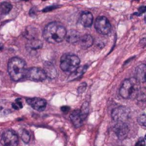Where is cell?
Instances as JSON below:
<instances>
[{
  "label": "cell",
  "mask_w": 146,
  "mask_h": 146,
  "mask_svg": "<svg viewBox=\"0 0 146 146\" xmlns=\"http://www.w3.org/2000/svg\"><path fill=\"white\" fill-rule=\"evenodd\" d=\"M12 107L13 109L15 110H21L22 107H23V103H22V100L21 98H17L13 104H12Z\"/></svg>",
  "instance_id": "603a6c76"
},
{
  "label": "cell",
  "mask_w": 146,
  "mask_h": 146,
  "mask_svg": "<svg viewBox=\"0 0 146 146\" xmlns=\"http://www.w3.org/2000/svg\"><path fill=\"white\" fill-rule=\"evenodd\" d=\"M18 136L12 130H7L4 132L1 138V144L3 146H17Z\"/></svg>",
  "instance_id": "ba28073f"
},
{
  "label": "cell",
  "mask_w": 146,
  "mask_h": 146,
  "mask_svg": "<svg viewBox=\"0 0 146 146\" xmlns=\"http://www.w3.org/2000/svg\"><path fill=\"white\" fill-rule=\"evenodd\" d=\"M135 146H145V139L142 138L140 139H139V141L137 142V144L135 145Z\"/></svg>",
  "instance_id": "4316f807"
},
{
  "label": "cell",
  "mask_w": 146,
  "mask_h": 146,
  "mask_svg": "<svg viewBox=\"0 0 146 146\" xmlns=\"http://www.w3.org/2000/svg\"><path fill=\"white\" fill-rule=\"evenodd\" d=\"M56 8H58V6H56V5L48 6V7L44 8L42 11H43V12H48V11H51V10H53V9H56Z\"/></svg>",
  "instance_id": "484cf974"
},
{
  "label": "cell",
  "mask_w": 146,
  "mask_h": 146,
  "mask_svg": "<svg viewBox=\"0 0 146 146\" xmlns=\"http://www.w3.org/2000/svg\"><path fill=\"white\" fill-rule=\"evenodd\" d=\"M23 1H28V0H23Z\"/></svg>",
  "instance_id": "d6a6232c"
},
{
  "label": "cell",
  "mask_w": 146,
  "mask_h": 146,
  "mask_svg": "<svg viewBox=\"0 0 146 146\" xmlns=\"http://www.w3.org/2000/svg\"><path fill=\"white\" fill-rule=\"evenodd\" d=\"M70 120L72 121V123L74 125L75 127H80L84 122V120L82 119L81 115H80V110H74L73 111V113L70 115Z\"/></svg>",
  "instance_id": "9a60e30c"
},
{
  "label": "cell",
  "mask_w": 146,
  "mask_h": 146,
  "mask_svg": "<svg viewBox=\"0 0 146 146\" xmlns=\"http://www.w3.org/2000/svg\"><path fill=\"white\" fill-rule=\"evenodd\" d=\"M139 14L141 15V13H144V12H145L146 10V7H145V6H141L140 8H139Z\"/></svg>",
  "instance_id": "f546056e"
},
{
  "label": "cell",
  "mask_w": 146,
  "mask_h": 146,
  "mask_svg": "<svg viewBox=\"0 0 146 146\" xmlns=\"http://www.w3.org/2000/svg\"><path fill=\"white\" fill-rule=\"evenodd\" d=\"M93 42H94V39H93L92 36H91L89 34H85V35L80 37L78 44H80V46L82 49H88L93 44Z\"/></svg>",
  "instance_id": "4fadbf2b"
},
{
  "label": "cell",
  "mask_w": 146,
  "mask_h": 146,
  "mask_svg": "<svg viewBox=\"0 0 146 146\" xmlns=\"http://www.w3.org/2000/svg\"><path fill=\"white\" fill-rule=\"evenodd\" d=\"M43 70H44L46 77H48L50 79H55L57 76V71H56L55 66L50 62H45L44 63Z\"/></svg>",
  "instance_id": "8fae6325"
},
{
  "label": "cell",
  "mask_w": 146,
  "mask_h": 146,
  "mask_svg": "<svg viewBox=\"0 0 146 146\" xmlns=\"http://www.w3.org/2000/svg\"><path fill=\"white\" fill-rule=\"evenodd\" d=\"M35 8H33L30 11H29V15H31V16H34L35 15Z\"/></svg>",
  "instance_id": "f1b7e54d"
},
{
  "label": "cell",
  "mask_w": 146,
  "mask_h": 146,
  "mask_svg": "<svg viewBox=\"0 0 146 146\" xmlns=\"http://www.w3.org/2000/svg\"><path fill=\"white\" fill-rule=\"evenodd\" d=\"M113 130L116 133L117 137L121 139H125L127 136L128 132H129V129L127 126L125 124V122H116Z\"/></svg>",
  "instance_id": "30bf717a"
},
{
  "label": "cell",
  "mask_w": 146,
  "mask_h": 146,
  "mask_svg": "<svg viewBox=\"0 0 146 146\" xmlns=\"http://www.w3.org/2000/svg\"><path fill=\"white\" fill-rule=\"evenodd\" d=\"M80 22L85 27H90L92 25V22H93V16H92V13L89 12V11L83 12L80 15Z\"/></svg>",
  "instance_id": "7c38bea8"
},
{
  "label": "cell",
  "mask_w": 146,
  "mask_h": 146,
  "mask_svg": "<svg viewBox=\"0 0 146 146\" xmlns=\"http://www.w3.org/2000/svg\"><path fill=\"white\" fill-rule=\"evenodd\" d=\"M96 30L103 35H108L111 32V24L105 16H99L95 21Z\"/></svg>",
  "instance_id": "8992f818"
},
{
  "label": "cell",
  "mask_w": 146,
  "mask_h": 146,
  "mask_svg": "<svg viewBox=\"0 0 146 146\" xmlns=\"http://www.w3.org/2000/svg\"><path fill=\"white\" fill-rule=\"evenodd\" d=\"M87 68H88L87 65L83 66V67H78L74 72L71 73V74L68 77V80L69 81L70 80H79L80 78H81L82 75L86 73Z\"/></svg>",
  "instance_id": "5bb4252c"
},
{
  "label": "cell",
  "mask_w": 146,
  "mask_h": 146,
  "mask_svg": "<svg viewBox=\"0 0 146 146\" xmlns=\"http://www.w3.org/2000/svg\"><path fill=\"white\" fill-rule=\"evenodd\" d=\"M43 1H45V0H43Z\"/></svg>",
  "instance_id": "836d02e7"
},
{
  "label": "cell",
  "mask_w": 146,
  "mask_h": 146,
  "mask_svg": "<svg viewBox=\"0 0 146 146\" xmlns=\"http://www.w3.org/2000/svg\"><path fill=\"white\" fill-rule=\"evenodd\" d=\"M25 77L33 81H43L47 78L44 70L40 68H36V67L27 69Z\"/></svg>",
  "instance_id": "52a82bcc"
},
{
  "label": "cell",
  "mask_w": 146,
  "mask_h": 146,
  "mask_svg": "<svg viewBox=\"0 0 146 146\" xmlns=\"http://www.w3.org/2000/svg\"><path fill=\"white\" fill-rule=\"evenodd\" d=\"M111 116L115 122H126L130 118V110L124 106H119L112 111Z\"/></svg>",
  "instance_id": "5b68a950"
},
{
  "label": "cell",
  "mask_w": 146,
  "mask_h": 146,
  "mask_svg": "<svg viewBox=\"0 0 146 146\" xmlns=\"http://www.w3.org/2000/svg\"><path fill=\"white\" fill-rule=\"evenodd\" d=\"M66 28L59 22L54 21L49 23L43 33V36L46 41L51 44H58L64 40L66 37Z\"/></svg>",
  "instance_id": "6da1fadb"
},
{
  "label": "cell",
  "mask_w": 146,
  "mask_h": 146,
  "mask_svg": "<svg viewBox=\"0 0 146 146\" xmlns=\"http://www.w3.org/2000/svg\"><path fill=\"white\" fill-rule=\"evenodd\" d=\"M21 139H22V141H23L24 143L27 144V143L30 141V139H31L30 133H29L27 130H23V131H21Z\"/></svg>",
  "instance_id": "7402d4cb"
},
{
  "label": "cell",
  "mask_w": 146,
  "mask_h": 146,
  "mask_svg": "<svg viewBox=\"0 0 146 146\" xmlns=\"http://www.w3.org/2000/svg\"><path fill=\"white\" fill-rule=\"evenodd\" d=\"M27 65L24 60L19 57H13L8 63V73L15 81H19L26 76Z\"/></svg>",
  "instance_id": "7a4b0ae2"
},
{
  "label": "cell",
  "mask_w": 146,
  "mask_h": 146,
  "mask_svg": "<svg viewBox=\"0 0 146 146\" xmlns=\"http://www.w3.org/2000/svg\"><path fill=\"white\" fill-rule=\"evenodd\" d=\"M145 38H143L142 41H141V44H142L143 46H145Z\"/></svg>",
  "instance_id": "4dcf8cb0"
},
{
  "label": "cell",
  "mask_w": 146,
  "mask_h": 146,
  "mask_svg": "<svg viewBox=\"0 0 146 146\" xmlns=\"http://www.w3.org/2000/svg\"><path fill=\"white\" fill-rule=\"evenodd\" d=\"M12 9V4L8 2H3L0 4V13L2 15H7Z\"/></svg>",
  "instance_id": "ffe728a7"
},
{
  "label": "cell",
  "mask_w": 146,
  "mask_h": 146,
  "mask_svg": "<svg viewBox=\"0 0 146 146\" xmlns=\"http://www.w3.org/2000/svg\"><path fill=\"white\" fill-rule=\"evenodd\" d=\"M3 44H0V50H3Z\"/></svg>",
  "instance_id": "1f68e13d"
},
{
  "label": "cell",
  "mask_w": 146,
  "mask_h": 146,
  "mask_svg": "<svg viewBox=\"0 0 146 146\" xmlns=\"http://www.w3.org/2000/svg\"><path fill=\"white\" fill-rule=\"evenodd\" d=\"M139 81L135 78H130L122 82L119 92L121 98L127 99L135 97L139 93Z\"/></svg>",
  "instance_id": "3957f363"
},
{
  "label": "cell",
  "mask_w": 146,
  "mask_h": 146,
  "mask_svg": "<svg viewBox=\"0 0 146 146\" xmlns=\"http://www.w3.org/2000/svg\"><path fill=\"white\" fill-rule=\"evenodd\" d=\"M80 34L75 31V30H71L69 31L68 33H66V39L68 43H71V44H76L78 43L79 39H80Z\"/></svg>",
  "instance_id": "2e32d148"
},
{
  "label": "cell",
  "mask_w": 146,
  "mask_h": 146,
  "mask_svg": "<svg viewBox=\"0 0 146 146\" xmlns=\"http://www.w3.org/2000/svg\"><path fill=\"white\" fill-rule=\"evenodd\" d=\"M27 103L35 110L38 111H43L46 108L47 103L44 99L38 98H27Z\"/></svg>",
  "instance_id": "9c48e42d"
},
{
  "label": "cell",
  "mask_w": 146,
  "mask_h": 146,
  "mask_svg": "<svg viewBox=\"0 0 146 146\" xmlns=\"http://www.w3.org/2000/svg\"><path fill=\"white\" fill-rule=\"evenodd\" d=\"M80 63V58L73 54H64L60 60V67L62 71L72 73L74 72Z\"/></svg>",
  "instance_id": "277c9868"
},
{
  "label": "cell",
  "mask_w": 146,
  "mask_h": 146,
  "mask_svg": "<svg viewBox=\"0 0 146 146\" xmlns=\"http://www.w3.org/2000/svg\"><path fill=\"white\" fill-rule=\"evenodd\" d=\"M23 35L28 40L29 39H33V38H37V37H38V31L34 27H28L25 30V32L23 33Z\"/></svg>",
  "instance_id": "d6986e66"
},
{
  "label": "cell",
  "mask_w": 146,
  "mask_h": 146,
  "mask_svg": "<svg viewBox=\"0 0 146 146\" xmlns=\"http://www.w3.org/2000/svg\"><path fill=\"white\" fill-rule=\"evenodd\" d=\"M42 46H43L42 42L38 38L29 39L27 44V47L30 50H39L42 48Z\"/></svg>",
  "instance_id": "ac0fdd59"
},
{
  "label": "cell",
  "mask_w": 146,
  "mask_h": 146,
  "mask_svg": "<svg viewBox=\"0 0 146 146\" xmlns=\"http://www.w3.org/2000/svg\"><path fill=\"white\" fill-rule=\"evenodd\" d=\"M138 121H139V123L143 127H145V126H146L145 114H142L141 115H139V119H138Z\"/></svg>",
  "instance_id": "cb8c5ba5"
},
{
  "label": "cell",
  "mask_w": 146,
  "mask_h": 146,
  "mask_svg": "<svg viewBox=\"0 0 146 146\" xmlns=\"http://www.w3.org/2000/svg\"><path fill=\"white\" fill-rule=\"evenodd\" d=\"M80 115H81L82 119L85 121V119L87 117L88 113H89V104L87 102H86L82 105V108H81V110H80Z\"/></svg>",
  "instance_id": "44dd1931"
},
{
  "label": "cell",
  "mask_w": 146,
  "mask_h": 146,
  "mask_svg": "<svg viewBox=\"0 0 146 146\" xmlns=\"http://www.w3.org/2000/svg\"><path fill=\"white\" fill-rule=\"evenodd\" d=\"M86 83L84 82V83L80 84V86H79L78 92H79V93H82V92H84L86 91Z\"/></svg>",
  "instance_id": "d4e9b609"
},
{
  "label": "cell",
  "mask_w": 146,
  "mask_h": 146,
  "mask_svg": "<svg viewBox=\"0 0 146 146\" xmlns=\"http://www.w3.org/2000/svg\"><path fill=\"white\" fill-rule=\"evenodd\" d=\"M145 72H146V66L145 64H140L138 68H137V72H136V75H137V80L139 82L141 83H145Z\"/></svg>",
  "instance_id": "e0dca14e"
},
{
  "label": "cell",
  "mask_w": 146,
  "mask_h": 146,
  "mask_svg": "<svg viewBox=\"0 0 146 146\" xmlns=\"http://www.w3.org/2000/svg\"><path fill=\"white\" fill-rule=\"evenodd\" d=\"M61 110L63 112V113H68L69 112V110H70V108L68 107V106H63V107H62L61 108Z\"/></svg>",
  "instance_id": "83f0119b"
}]
</instances>
